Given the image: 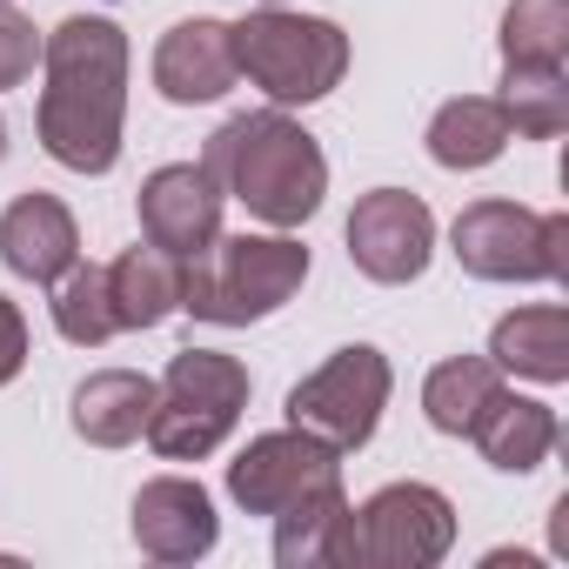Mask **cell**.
Wrapping results in <instances>:
<instances>
[{
  "label": "cell",
  "instance_id": "30bf717a",
  "mask_svg": "<svg viewBox=\"0 0 569 569\" xmlns=\"http://www.w3.org/2000/svg\"><path fill=\"white\" fill-rule=\"evenodd\" d=\"M322 482H342V449L302 436V429H274V436H254L234 462H228V496L248 509V516H274L302 502L309 489Z\"/></svg>",
  "mask_w": 569,
  "mask_h": 569
},
{
  "label": "cell",
  "instance_id": "ba28073f",
  "mask_svg": "<svg viewBox=\"0 0 569 569\" xmlns=\"http://www.w3.org/2000/svg\"><path fill=\"white\" fill-rule=\"evenodd\" d=\"M389 382H396L389 356L369 349V342H349L316 376H302L289 389V429H302V436H316V442L349 456V449H362L376 436V422L389 409Z\"/></svg>",
  "mask_w": 569,
  "mask_h": 569
},
{
  "label": "cell",
  "instance_id": "8fae6325",
  "mask_svg": "<svg viewBox=\"0 0 569 569\" xmlns=\"http://www.w3.org/2000/svg\"><path fill=\"white\" fill-rule=\"evenodd\" d=\"M221 188L201 161H168L141 181V234L181 261H194L221 234Z\"/></svg>",
  "mask_w": 569,
  "mask_h": 569
},
{
  "label": "cell",
  "instance_id": "ac0fdd59",
  "mask_svg": "<svg viewBox=\"0 0 569 569\" xmlns=\"http://www.w3.org/2000/svg\"><path fill=\"white\" fill-rule=\"evenodd\" d=\"M148 409H154V382L134 376V369H101V376H88V382L74 389V429H81V442H94V449H128V442H141Z\"/></svg>",
  "mask_w": 569,
  "mask_h": 569
},
{
  "label": "cell",
  "instance_id": "5b68a950",
  "mask_svg": "<svg viewBox=\"0 0 569 569\" xmlns=\"http://www.w3.org/2000/svg\"><path fill=\"white\" fill-rule=\"evenodd\" d=\"M241 409H248V369L221 349H181L154 382V409L141 436L154 442L161 462H201L228 442Z\"/></svg>",
  "mask_w": 569,
  "mask_h": 569
},
{
  "label": "cell",
  "instance_id": "603a6c76",
  "mask_svg": "<svg viewBox=\"0 0 569 569\" xmlns=\"http://www.w3.org/2000/svg\"><path fill=\"white\" fill-rule=\"evenodd\" d=\"M54 329H61L74 349H101V342L121 336L114 296H108V268H101V261H74V268L54 281Z\"/></svg>",
  "mask_w": 569,
  "mask_h": 569
},
{
  "label": "cell",
  "instance_id": "2e32d148",
  "mask_svg": "<svg viewBox=\"0 0 569 569\" xmlns=\"http://www.w3.org/2000/svg\"><path fill=\"white\" fill-rule=\"evenodd\" d=\"M342 536H349L342 482H322L302 502L274 509V562L281 569H342Z\"/></svg>",
  "mask_w": 569,
  "mask_h": 569
},
{
  "label": "cell",
  "instance_id": "6da1fadb",
  "mask_svg": "<svg viewBox=\"0 0 569 569\" xmlns=\"http://www.w3.org/2000/svg\"><path fill=\"white\" fill-rule=\"evenodd\" d=\"M41 148L74 174H108L128 121V34L101 14H74L41 41Z\"/></svg>",
  "mask_w": 569,
  "mask_h": 569
},
{
  "label": "cell",
  "instance_id": "7c38bea8",
  "mask_svg": "<svg viewBox=\"0 0 569 569\" xmlns=\"http://www.w3.org/2000/svg\"><path fill=\"white\" fill-rule=\"evenodd\" d=\"M214 536H221V516H214L201 482H188V476L141 482V496H134V542H141V556L194 562V556L214 549Z\"/></svg>",
  "mask_w": 569,
  "mask_h": 569
},
{
  "label": "cell",
  "instance_id": "3957f363",
  "mask_svg": "<svg viewBox=\"0 0 569 569\" xmlns=\"http://www.w3.org/2000/svg\"><path fill=\"white\" fill-rule=\"evenodd\" d=\"M309 281V248L289 234H214L188 274H181V309L214 329L268 322L281 302H296Z\"/></svg>",
  "mask_w": 569,
  "mask_h": 569
},
{
  "label": "cell",
  "instance_id": "8992f818",
  "mask_svg": "<svg viewBox=\"0 0 569 569\" xmlns=\"http://www.w3.org/2000/svg\"><path fill=\"white\" fill-rule=\"evenodd\" d=\"M449 241L476 281H569V214H536L522 201H469Z\"/></svg>",
  "mask_w": 569,
  "mask_h": 569
},
{
  "label": "cell",
  "instance_id": "52a82bcc",
  "mask_svg": "<svg viewBox=\"0 0 569 569\" xmlns=\"http://www.w3.org/2000/svg\"><path fill=\"white\" fill-rule=\"evenodd\" d=\"M456 542V509L429 482H389L362 509H349L342 569H429Z\"/></svg>",
  "mask_w": 569,
  "mask_h": 569
},
{
  "label": "cell",
  "instance_id": "44dd1931",
  "mask_svg": "<svg viewBox=\"0 0 569 569\" xmlns=\"http://www.w3.org/2000/svg\"><path fill=\"white\" fill-rule=\"evenodd\" d=\"M496 396H502V369H496L489 356H449V362H436L429 382H422V416H429V429H442V436H469L476 416H482Z\"/></svg>",
  "mask_w": 569,
  "mask_h": 569
},
{
  "label": "cell",
  "instance_id": "f1b7e54d",
  "mask_svg": "<svg viewBox=\"0 0 569 569\" xmlns=\"http://www.w3.org/2000/svg\"><path fill=\"white\" fill-rule=\"evenodd\" d=\"M268 8H281V0H268Z\"/></svg>",
  "mask_w": 569,
  "mask_h": 569
},
{
  "label": "cell",
  "instance_id": "4fadbf2b",
  "mask_svg": "<svg viewBox=\"0 0 569 569\" xmlns=\"http://www.w3.org/2000/svg\"><path fill=\"white\" fill-rule=\"evenodd\" d=\"M154 88L174 101V108H201V101H221L234 88V34L228 21H181L161 34L154 48Z\"/></svg>",
  "mask_w": 569,
  "mask_h": 569
},
{
  "label": "cell",
  "instance_id": "e0dca14e",
  "mask_svg": "<svg viewBox=\"0 0 569 569\" xmlns=\"http://www.w3.org/2000/svg\"><path fill=\"white\" fill-rule=\"evenodd\" d=\"M181 274L188 261L168 248H128L121 261H108V296H114V322L121 329H161L181 309Z\"/></svg>",
  "mask_w": 569,
  "mask_h": 569
},
{
  "label": "cell",
  "instance_id": "277c9868",
  "mask_svg": "<svg viewBox=\"0 0 569 569\" xmlns=\"http://www.w3.org/2000/svg\"><path fill=\"white\" fill-rule=\"evenodd\" d=\"M234 34V74H248L274 108H309L342 88L349 74V34L316 14L261 8L228 28Z\"/></svg>",
  "mask_w": 569,
  "mask_h": 569
},
{
  "label": "cell",
  "instance_id": "9a60e30c",
  "mask_svg": "<svg viewBox=\"0 0 569 569\" xmlns=\"http://www.w3.org/2000/svg\"><path fill=\"white\" fill-rule=\"evenodd\" d=\"M556 409L549 402H529V396H496L482 416H476V429H469V442L482 449V462L489 469H502V476H529V469H542L549 462V449H556Z\"/></svg>",
  "mask_w": 569,
  "mask_h": 569
},
{
  "label": "cell",
  "instance_id": "5bb4252c",
  "mask_svg": "<svg viewBox=\"0 0 569 569\" xmlns=\"http://www.w3.org/2000/svg\"><path fill=\"white\" fill-rule=\"evenodd\" d=\"M0 261H8L21 281H61L74 261H81V228L74 214L54 201V194H21L8 201V214H0Z\"/></svg>",
  "mask_w": 569,
  "mask_h": 569
},
{
  "label": "cell",
  "instance_id": "484cf974",
  "mask_svg": "<svg viewBox=\"0 0 569 569\" xmlns=\"http://www.w3.org/2000/svg\"><path fill=\"white\" fill-rule=\"evenodd\" d=\"M21 362H28V322H21V309L8 296H0V389L21 376Z\"/></svg>",
  "mask_w": 569,
  "mask_h": 569
},
{
  "label": "cell",
  "instance_id": "9c48e42d",
  "mask_svg": "<svg viewBox=\"0 0 569 569\" xmlns=\"http://www.w3.org/2000/svg\"><path fill=\"white\" fill-rule=\"evenodd\" d=\"M436 254V214L422 194L409 188H376L356 201L349 214V261L382 281V289H402V281H416Z\"/></svg>",
  "mask_w": 569,
  "mask_h": 569
},
{
  "label": "cell",
  "instance_id": "d4e9b609",
  "mask_svg": "<svg viewBox=\"0 0 569 569\" xmlns=\"http://www.w3.org/2000/svg\"><path fill=\"white\" fill-rule=\"evenodd\" d=\"M34 61H41V34H34V21H21V14L0 8V88H21V81L34 74Z\"/></svg>",
  "mask_w": 569,
  "mask_h": 569
},
{
  "label": "cell",
  "instance_id": "ffe728a7",
  "mask_svg": "<svg viewBox=\"0 0 569 569\" xmlns=\"http://www.w3.org/2000/svg\"><path fill=\"white\" fill-rule=\"evenodd\" d=\"M509 148V121L489 94H462V101H442L436 121H429V154L456 174L469 168H489L496 154Z\"/></svg>",
  "mask_w": 569,
  "mask_h": 569
},
{
  "label": "cell",
  "instance_id": "7402d4cb",
  "mask_svg": "<svg viewBox=\"0 0 569 569\" xmlns=\"http://www.w3.org/2000/svg\"><path fill=\"white\" fill-rule=\"evenodd\" d=\"M509 134L522 141H556L569 128V74L562 68H509L502 61V94H496Z\"/></svg>",
  "mask_w": 569,
  "mask_h": 569
},
{
  "label": "cell",
  "instance_id": "d6986e66",
  "mask_svg": "<svg viewBox=\"0 0 569 569\" xmlns=\"http://www.w3.org/2000/svg\"><path fill=\"white\" fill-rule=\"evenodd\" d=\"M489 362L529 382H569V309L542 302V309L502 316L489 336Z\"/></svg>",
  "mask_w": 569,
  "mask_h": 569
},
{
  "label": "cell",
  "instance_id": "7a4b0ae2",
  "mask_svg": "<svg viewBox=\"0 0 569 569\" xmlns=\"http://www.w3.org/2000/svg\"><path fill=\"white\" fill-rule=\"evenodd\" d=\"M201 168L214 174V188L228 201H241L268 228H302L329 194V161H322L316 134L281 108L221 121L201 148Z\"/></svg>",
  "mask_w": 569,
  "mask_h": 569
},
{
  "label": "cell",
  "instance_id": "83f0119b",
  "mask_svg": "<svg viewBox=\"0 0 569 569\" xmlns=\"http://www.w3.org/2000/svg\"><path fill=\"white\" fill-rule=\"evenodd\" d=\"M0 154H8V121H0Z\"/></svg>",
  "mask_w": 569,
  "mask_h": 569
},
{
  "label": "cell",
  "instance_id": "4316f807",
  "mask_svg": "<svg viewBox=\"0 0 569 569\" xmlns=\"http://www.w3.org/2000/svg\"><path fill=\"white\" fill-rule=\"evenodd\" d=\"M549 516H556V522H549V536H556V556H569V496H562Z\"/></svg>",
  "mask_w": 569,
  "mask_h": 569
},
{
  "label": "cell",
  "instance_id": "cb8c5ba5",
  "mask_svg": "<svg viewBox=\"0 0 569 569\" xmlns=\"http://www.w3.org/2000/svg\"><path fill=\"white\" fill-rule=\"evenodd\" d=\"M502 61L509 68H562L569 61V0H509Z\"/></svg>",
  "mask_w": 569,
  "mask_h": 569
}]
</instances>
